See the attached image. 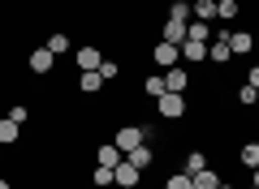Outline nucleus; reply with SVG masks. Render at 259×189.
Wrapping results in <instances>:
<instances>
[{"label": "nucleus", "mask_w": 259, "mask_h": 189, "mask_svg": "<svg viewBox=\"0 0 259 189\" xmlns=\"http://www.w3.org/2000/svg\"><path fill=\"white\" fill-rule=\"evenodd\" d=\"M151 134H156V129H151V125H121L117 134H112V146H117L121 155H130V151H134V146L151 142Z\"/></svg>", "instance_id": "nucleus-1"}, {"label": "nucleus", "mask_w": 259, "mask_h": 189, "mask_svg": "<svg viewBox=\"0 0 259 189\" xmlns=\"http://www.w3.org/2000/svg\"><path fill=\"white\" fill-rule=\"evenodd\" d=\"M156 112H160L164 120H182L186 112H190V103H186V95H173V90H164V95L156 99Z\"/></svg>", "instance_id": "nucleus-2"}, {"label": "nucleus", "mask_w": 259, "mask_h": 189, "mask_svg": "<svg viewBox=\"0 0 259 189\" xmlns=\"http://www.w3.org/2000/svg\"><path fill=\"white\" fill-rule=\"evenodd\" d=\"M225 39H229V52L233 56H250V52H255V35L242 30V26H225Z\"/></svg>", "instance_id": "nucleus-3"}, {"label": "nucleus", "mask_w": 259, "mask_h": 189, "mask_svg": "<svg viewBox=\"0 0 259 189\" xmlns=\"http://www.w3.org/2000/svg\"><path fill=\"white\" fill-rule=\"evenodd\" d=\"M207 60H212V65H221V69L233 60V52H229V39H225V26H216L212 43H207Z\"/></svg>", "instance_id": "nucleus-4"}, {"label": "nucleus", "mask_w": 259, "mask_h": 189, "mask_svg": "<svg viewBox=\"0 0 259 189\" xmlns=\"http://www.w3.org/2000/svg\"><path fill=\"white\" fill-rule=\"evenodd\" d=\"M26 69L44 78V73H52V69H56V56L48 52V47H30V52H26Z\"/></svg>", "instance_id": "nucleus-5"}, {"label": "nucleus", "mask_w": 259, "mask_h": 189, "mask_svg": "<svg viewBox=\"0 0 259 189\" xmlns=\"http://www.w3.org/2000/svg\"><path fill=\"white\" fill-rule=\"evenodd\" d=\"M74 65H78V73H95L104 65V52L100 47H78L74 52Z\"/></svg>", "instance_id": "nucleus-6"}, {"label": "nucleus", "mask_w": 259, "mask_h": 189, "mask_svg": "<svg viewBox=\"0 0 259 189\" xmlns=\"http://www.w3.org/2000/svg\"><path fill=\"white\" fill-rule=\"evenodd\" d=\"M186 86H190V69H186V65H173V69H164V90H173V95H186Z\"/></svg>", "instance_id": "nucleus-7"}, {"label": "nucleus", "mask_w": 259, "mask_h": 189, "mask_svg": "<svg viewBox=\"0 0 259 189\" xmlns=\"http://www.w3.org/2000/svg\"><path fill=\"white\" fill-rule=\"evenodd\" d=\"M151 60H156L160 69H173V65H182V52H177L173 43H164V39H160V43L151 47Z\"/></svg>", "instance_id": "nucleus-8"}, {"label": "nucleus", "mask_w": 259, "mask_h": 189, "mask_svg": "<svg viewBox=\"0 0 259 189\" xmlns=\"http://www.w3.org/2000/svg\"><path fill=\"white\" fill-rule=\"evenodd\" d=\"M139 185H143V172L134 168L130 159H121L117 163V189H139Z\"/></svg>", "instance_id": "nucleus-9"}, {"label": "nucleus", "mask_w": 259, "mask_h": 189, "mask_svg": "<svg viewBox=\"0 0 259 189\" xmlns=\"http://www.w3.org/2000/svg\"><path fill=\"white\" fill-rule=\"evenodd\" d=\"M125 159L134 163L139 172H147V168H156V146H151V142H143V146H134V151L125 155Z\"/></svg>", "instance_id": "nucleus-10"}, {"label": "nucleus", "mask_w": 259, "mask_h": 189, "mask_svg": "<svg viewBox=\"0 0 259 189\" xmlns=\"http://www.w3.org/2000/svg\"><path fill=\"white\" fill-rule=\"evenodd\" d=\"M212 35H216V26L212 22H186V39H194V43H212Z\"/></svg>", "instance_id": "nucleus-11"}, {"label": "nucleus", "mask_w": 259, "mask_h": 189, "mask_svg": "<svg viewBox=\"0 0 259 189\" xmlns=\"http://www.w3.org/2000/svg\"><path fill=\"white\" fill-rule=\"evenodd\" d=\"M177 52H182V60H186V65H203V60H207V43H194V39H186Z\"/></svg>", "instance_id": "nucleus-12"}, {"label": "nucleus", "mask_w": 259, "mask_h": 189, "mask_svg": "<svg viewBox=\"0 0 259 189\" xmlns=\"http://www.w3.org/2000/svg\"><path fill=\"white\" fill-rule=\"evenodd\" d=\"M91 185H95V189H112V185H117V168L95 163V168H91Z\"/></svg>", "instance_id": "nucleus-13"}, {"label": "nucleus", "mask_w": 259, "mask_h": 189, "mask_svg": "<svg viewBox=\"0 0 259 189\" xmlns=\"http://www.w3.org/2000/svg\"><path fill=\"white\" fill-rule=\"evenodd\" d=\"M104 86H108V82H104L100 73H78V90H82V95H104Z\"/></svg>", "instance_id": "nucleus-14"}, {"label": "nucleus", "mask_w": 259, "mask_h": 189, "mask_svg": "<svg viewBox=\"0 0 259 189\" xmlns=\"http://www.w3.org/2000/svg\"><path fill=\"white\" fill-rule=\"evenodd\" d=\"M121 159H125V155H121V151H117V146H112V142L95 146V163H104V168H117Z\"/></svg>", "instance_id": "nucleus-15"}, {"label": "nucleus", "mask_w": 259, "mask_h": 189, "mask_svg": "<svg viewBox=\"0 0 259 189\" xmlns=\"http://www.w3.org/2000/svg\"><path fill=\"white\" fill-rule=\"evenodd\" d=\"M221 180H225V176L212 168V163H207L203 172H194V189H221Z\"/></svg>", "instance_id": "nucleus-16"}, {"label": "nucleus", "mask_w": 259, "mask_h": 189, "mask_svg": "<svg viewBox=\"0 0 259 189\" xmlns=\"http://www.w3.org/2000/svg\"><path fill=\"white\" fill-rule=\"evenodd\" d=\"M164 43H173V47L186 43V22H173V18L164 22Z\"/></svg>", "instance_id": "nucleus-17"}, {"label": "nucleus", "mask_w": 259, "mask_h": 189, "mask_svg": "<svg viewBox=\"0 0 259 189\" xmlns=\"http://www.w3.org/2000/svg\"><path fill=\"white\" fill-rule=\"evenodd\" d=\"M190 13H194V22H216V0H194Z\"/></svg>", "instance_id": "nucleus-18"}, {"label": "nucleus", "mask_w": 259, "mask_h": 189, "mask_svg": "<svg viewBox=\"0 0 259 189\" xmlns=\"http://www.w3.org/2000/svg\"><path fill=\"white\" fill-rule=\"evenodd\" d=\"M22 138V125H13L9 116H0V146H13Z\"/></svg>", "instance_id": "nucleus-19"}, {"label": "nucleus", "mask_w": 259, "mask_h": 189, "mask_svg": "<svg viewBox=\"0 0 259 189\" xmlns=\"http://www.w3.org/2000/svg\"><path fill=\"white\" fill-rule=\"evenodd\" d=\"M44 47H48V52H52V56H65V52H69V35H65V30H52Z\"/></svg>", "instance_id": "nucleus-20"}, {"label": "nucleus", "mask_w": 259, "mask_h": 189, "mask_svg": "<svg viewBox=\"0 0 259 189\" xmlns=\"http://www.w3.org/2000/svg\"><path fill=\"white\" fill-rule=\"evenodd\" d=\"M164 189H194V176H190V172H168Z\"/></svg>", "instance_id": "nucleus-21"}, {"label": "nucleus", "mask_w": 259, "mask_h": 189, "mask_svg": "<svg viewBox=\"0 0 259 189\" xmlns=\"http://www.w3.org/2000/svg\"><path fill=\"white\" fill-rule=\"evenodd\" d=\"M238 163H246V168H259V142L238 146Z\"/></svg>", "instance_id": "nucleus-22"}, {"label": "nucleus", "mask_w": 259, "mask_h": 189, "mask_svg": "<svg viewBox=\"0 0 259 189\" xmlns=\"http://www.w3.org/2000/svg\"><path fill=\"white\" fill-rule=\"evenodd\" d=\"M238 0H216V22H233V18H238Z\"/></svg>", "instance_id": "nucleus-23"}, {"label": "nucleus", "mask_w": 259, "mask_h": 189, "mask_svg": "<svg viewBox=\"0 0 259 189\" xmlns=\"http://www.w3.org/2000/svg\"><path fill=\"white\" fill-rule=\"evenodd\" d=\"M207 163H212V159H207L203 151H190V155H186V168H182V172H190V176H194V172H203Z\"/></svg>", "instance_id": "nucleus-24"}, {"label": "nucleus", "mask_w": 259, "mask_h": 189, "mask_svg": "<svg viewBox=\"0 0 259 189\" xmlns=\"http://www.w3.org/2000/svg\"><path fill=\"white\" fill-rule=\"evenodd\" d=\"M233 99H238L242 108H255V99H259V90H255V86H246V82H242V86L233 90Z\"/></svg>", "instance_id": "nucleus-25"}, {"label": "nucleus", "mask_w": 259, "mask_h": 189, "mask_svg": "<svg viewBox=\"0 0 259 189\" xmlns=\"http://www.w3.org/2000/svg\"><path fill=\"white\" fill-rule=\"evenodd\" d=\"M168 18L173 22H190L194 13H190V0H173V5H168Z\"/></svg>", "instance_id": "nucleus-26"}, {"label": "nucleus", "mask_w": 259, "mask_h": 189, "mask_svg": "<svg viewBox=\"0 0 259 189\" xmlns=\"http://www.w3.org/2000/svg\"><path fill=\"white\" fill-rule=\"evenodd\" d=\"M143 90H147L151 99H160V95H164V73H151V78L143 82Z\"/></svg>", "instance_id": "nucleus-27"}, {"label": "nucleus", "mask_w": 259, "mask_h": 189, "mask_svg": "<svg viewBox=\"0 0 259 189\" xmlns=\"http://www.w3.org/2000/svg\"><path fill=\"white\" fill-rule=\"evenodd\" d=\"M95 73H100L104 82H117V78H121V65H117V60H108V56H104V65H100V69H95Z\"/></svg>", "instance_id": "nucleus-28"}, {"label": "nucleus", "mask_w": 259, "mask_h": 189, "mask_svg": "<svg viewBox=\"0 0 259 189\" xmlns=\"http://www.w3.org/2000/svg\"><path fill=\"white\" fill-rule=\"evenodd\" d=\"M9 120H13V125H26V120H30V108H26V103H13V108H9Z\"/></svg>", "instance_id": "nucleus-29"}, {"label": "nucleus", "mask_w": 259, "mask_h": 189, "mask_svg": "<svg viewBox=\"0 0 259 189\" xmlns=\"http://www.w3.org/2000/svg\"><path fill=\"white\" fill-rule=\"evenodd\" d=\"M246 86H255V90H259V60H255V65H246Z\"/></svg>", "instance_id": "nucleus-30"}, {"label": "nucleus", "mask_w": 259, "mask_h": 189, "mask_svg": "<svg viewBox=\"0 0 259 189\" xmlns=\"http://www.w3.org/2000/svg\"><path fill=\"white\" fill-rule=\"evenodd\" d=\"M250 185H259V168H250Z\"/></svg>", "instance_id": "nucleus-31"}, {"label": "nucleus", "mask_w": 259, "mask_h": 189, "mask_svg": "<svg viewBox=\"0 0 259 189\" xmlns=\"http://www.w3.org/2000/svg\"><path fill=\"white\" fill-rule=\"evenodd\" d=\"M0 189H13V185H9V180H5V176H0Z\"/></svg>", "instance_id": "nucleus-32"}, {"label": "nucleus", "mask_w": 259, "mask_h": 189, "mask_svg": "<svg viewBox=\"0 0 259 189\" xmlns=\"http://www.w3.org/2000/svg\"><path fill=\"white\" fill-rule=\"evenodd\" d=\"M221 189H238V185H229V180H221Z\"/></svg>", "instance_id": "nucleus-33"}, {"label": "nucleus", "mask_w": 259, "mask_h": 189, "mask_svg": "<svg viewBox=\"0 0 259 189\" xmlns=\"http://www.w3.org/2000/svg\"><path fill=\"white\" fill-rule=\"evenodd\" d=\"M255 52H259V35H255Z\"/></svg>", "instance_id": "nucleus-34"}, {"label": "nucleus", "mask_w": 259, "mask_h": 189, "mask_svg": "<svg viewBox=\"0 0 259 189\" xmlns=\"http://www.w3.org/2000/svg\"><path fill=\"white\" fill-rule=\"evenodd\" d=\"M250 189H259V185H250Z\"/></svg>", "instance_id": "nucleus-35"}, {"label": "nucleus", "mask_w": 259, "mask_h": 189, "mask_svg": "<svg viewBox=\"0 0 259 189\" xmlns=\"http://www.w3.org/2000/svg\"><path fill=\"white\" fill-rule=\"evenodd\" d=\"M255 108H259V99H255Z\"/></svg>", "instance_id": "nucleus-36"}]
</instances>
